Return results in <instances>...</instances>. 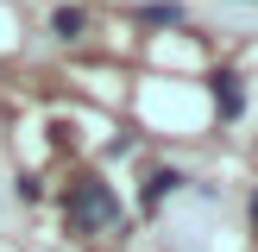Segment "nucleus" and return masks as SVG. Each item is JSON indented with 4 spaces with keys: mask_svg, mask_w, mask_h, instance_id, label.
Returning <instances> with one entry per match:
<instances>
[{
    "mask_svg": "<svg viewBox=\"0 0 258 252\" xmlns=\"http://www.w3.org/2000/svg\"><path fill=\"white\" fill-rule=\"evenodd\" d=\"M63 227L70 233H126V208L120 196H113L101 176H82V183H70V196H63Z\"/></svg>",
    "mask_w": 258,
    "mask_h": 252,
    "instance_id": "f257e3e1",
    "label": "nucleus"
},
{
    "mask_svg": "<svg viewBox=\"0 0 258 252\" xmlns=\"http://www.w3.org/2000/svg\"><path fill=\"white\" fill-rule=\"evenodd\" d=\"M214 107H221L227 120H239V113H246V88H239L233 70H214Z\"/></svg>",
    "mask_w": 258,
    "mask_h": 252,
    "instance_id": "f03ea898",
    "label": "nucleus"
},
{
    "mask_svg": "<svg viewBox=\"0 0 258 252\" xmlns=\"http://www.w3.org/2000/svg\"><path fill=\"white\" fill-rule=\"evenodd\" d=\"M50 32L70 44V38H82V32H88V13H82V7H57V13H50Z\"/></svg>",
    "mask_w": 258,
    "mask_h": 252,
    "instance_id": "7ed1b4c3",
    "label": "nucleus"
},
{
    "mask_svg": "<svg viewBox=\"0 0 258 252\" xmlns=\"http://www.w3.org/2000/svg\"><path fill=\"white\" fill-rule=\"evenodd\" d=\"M183 183H189L183 170H151V183H145V208H158V202H164V196H176Z\"/></svg>",
    "mask_w": 258,
    "mask_h": 252,
    "instance_id": "20e7f679",
    "label": "nucleus"
},
{
    "mask_svg": "<svg viewBox=\"0 0 258 252\" xmlns=\"http://www.w3.org/2000/svg\"><path fill=\"white\" fill-rule=\"evenodd\" d=\"M139 19H145V25H183L189 13L176 7V0H151V7H139Z\"/></svg>",
    "mask_w": 258,
    "mask_h": 252,
    "instance_id": "39448f33",
    "label": "nucleus"
}]
</instances>
